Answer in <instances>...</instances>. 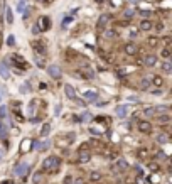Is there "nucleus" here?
Masks as SVG:
<instances>
[{"label":"nucleus","mask_w":172,"mask_h":184,"mask_svg":"<svg viewBox=\"0 0 172 184\" xmlns=\"http://www.w3.org/2000/svg\"><path fill=\"white\" fill-rule=\"evenodd\" d=\"M47 73H49V76H51L52 79H59L61 78V69H59V66H56V64H51L47 68Z\"/></svg>","instance_id":"5"},{"label":"nucleus","mask_w":172,"mask_h":184,"mask_svg":"<svg viewBox=\"0 0 172 184\" xmlns=\"http://www.w3.org/2000/svg\"><path fill=\"white\" fill-rule=\"evenodd\" d=\"M155 29H157V31H162V29H164V26H162L160 22H159V24H155Z\"/></svg>","instance_id":"41"},{"label":"nucleus","mask_w":172,"mask_h":184,"mask_svg":"<svg viewBox=\"0 0 172 184\" xmlns=\"http://www.w3.org/2000/svg\"><path fill=\"white\" fill-rule=\"evenodd\" d=\"M32 46H34V49H39V54H41V56H46V46L41 42V41H37V42H32Z\"/></svg>","instance_id":"17"},{"label":"nucleus","mask_w":172,"mask_h":184,"mask_svg":"<svg viewBox=\"0 0 172 184\" xmlns=\"http://www.w3.org/2000/svg\"><path fill=\"white\" fill-rule=\"evenodd\" d=\"M49 147V142L47 140H41V142H36V149L37 150H46Z\"/></svg>","instance_id":"20"},{"label":"nucleus","mask_w":172,"mask_h":184,"mask_svg":"<svg viewBox=\"0 0 172 184\" xmlns=\"http://www.w3.org/2000/svg\"><path fill=\"white\" fill-rule=\"evenodd\" d=\"M0 103H2V93H0Z\"/></svg>","instance_id":"44"},{"label":"nucleus","mask_w":172,"mask_h":184,"mask_svg":"<svg viewBox=\"0 0 172 184\" xmlns=\"http://www.w3.org/2000/svg\"><path fill=\"white\" fill-rule=\"evenodd\" d=\"M76 74L81 79H85V81H90V79H93L95 78V71L90 68V66H81L78 71H76Z\"/></svg>","instance_id":"2"},{"label":"nucleus","mask_w":172,"mask_h":184,"mask_svg":"<svg viewBox=\"0 0 172 184\" xmlns=\"http://www.w3.org/2000/svg\"><path fill=\"white\" fill-rule=\"evenodd\" d=\"M3 184H12V182H3Z\"/></svg>","instance_id":"45"},{"label":"nucleus","mask_w":172,"mask_h":184,"mask_svg":"<svg viewBox=\"0 0 172 184\" xmlns=\"http://www.w3.org/2000/svg\"><path fill=\"white\" fill-rule=\"evenodd\" d=\"M83 97H85L86 102H96V100H98V93H96L95 90H86L85 93H83Z\"/></svg>","instance_id":"7"},{"label":"nucleus","mask_w":172,"mask_h":184,"mask_svg":"<svg viewBox=\"0 0 172 184\" xmlns=\"http://www.w3.org/2000/svg\"><path fill=\"white\" fill-rule=\"evenodd\" d=\"M160 54H162V57H165V59H169V57H170V49H169V47H164Z\"/></svg>","instance_id":"31"},{"label":"nucleus","mask_w":172,"mask_h":184,"mask_svg":"<svg viewBox=\"0 0 172 184\" xmlns=\"http://www.w3.org/2000/svg\"><path fill=\"white\" fill-rule=\"evenodd\" d=\"M0 76H2L3 79H9L10 78V71H9V68H7L5 61L0 62Z\"/></svg>","instance_id":"11"},{"label":"nucleus","mask_w":172,"mask_h":184,"mask_svg":"<svg viewBox=\"0 0 172 184\" xmlns=\"http://www.w3.org/2000/svg\"><path fill=\"white\" fill-rule=\"evenodd\" d=\"M78 102V105H81V107H85V102H83V100H78V98H74Z\"/></svg>","instance_id":"42"},{"label":"nucleus","mask_w":172,"mask_h":184,"mask_svg":"<svg viewBox=\"0 0 172 184\" xmlns=\"http://www.w3.org/2000/svg\"><path fill=\"white\" fill-rule=\"evenodd\" d=\"M12 61H14L15 66H17V68H20V69H26V68H27V62L22 61L19 56H12Z\"/></svg>","instance_id":"14"},{"label":"nucleus","mask_w":172,"mask_h":184,"mask_svg":"<svg viewBox=\"0 0 172 184\" xmlns=\"http://www.w3.org/2000/svg\"><path fill=\"white\" fill-rule=\"evenodd\" d=\"M135 182H137V184H145L147 181H145V177H144V176H138V177L135 179Z\"/></svg>","instance_id":"34"},{"label":"nucleus","mask_w":172,"mask_h":184,"mask_svg":"<svg viewBox=\"0 0 172 184\" xmlns=\"http://www.w3.org/2000/svg\"><path fill=\"white\" fill-rule=\"evenodd\" d=\"M64 93H66V97H68L69 100H74V98H76V90H74L71 85H68V83L64 85Z\"/></svg>","instance_id":"9"},{"label":"nucleus","mask_w":172,"mask_h":184,"mask_svg":"<svg viewBox=\"0 0 172 184\" xmlns=\"http://www.w3.org/2000/svg\"><path fill=\"white\" fill-rule=\"evenodd\" d=\"M31 144H32V142L29 140V139L24 140V142H22V147H20V149H22V152H27V150H29V145H31Z\"/></svg>","instance_id":"29"},{"label":"nucleus","mask_w":172,"mask_h":184,"mask_svg":"<svg viewBox=\"0 0 172 184\" xmlns=\"http://www.w3.org/2000/svg\"><path fill=\"white\" fill-rule=\"evenodd\" d=\"M115 113L123 118V117H127V113H128V107H127V105H120V107H116Z\"/></svg>","instance_id":"13"},{"label":"nucleus","mask_w":172,"mask_h":184,"mask_svg":"<svg viewBox=\"0 0 172 184\" xmlns=\"http://www.w3.org/2000/svg\"><path fill=\"white\" fill-rule=\"evenodd\" d=\"M155 62H157V56H155V54H147V56L144 57L145 66H155Z\"/></svg>","instance_id":"12"},{"label":"nucleus","mask_w":172,"mask_h":184,"mask_svg":"<svg viewBox=\"0 0 172 184\" xmlns=\"http://www.w3.org/2000/svg\"><path fill=\"white\" fill-rule=\"evenodd\" d=\"M39 22H41V29H39V31H46V29L49 27V19L47 17H41Z\"/></svg>","instance_id":"21"},{"label":"nucleus","mask_w":172,"mask_h":184,"mask_svg":"<svg viewBox=\"0 0 172 184\" xmlns=\"http://www.w3.org/2000/svg\"><path fill=\"white\" fill-rule=\"evenodd\" d=\"M152 27H154V24L150 22L149 19H144V20L140 22V31H150Z\"/></svg>","instance_id":"16"},{"label":"nucleus","mask_w":172,"mask_h":184,"mask_svg":"<svg viewBox=\"0 0 172 184\" xmlns=\"http://www.w3.org/2000/svg\"><path fill=\"white\" fill-rule=\"evenodd\" d=\"M162 83H164V79L160 76H155L154 78V85H157V86H162Z\"/></svg>","instance_id":"32"},{"label":"nucleus","mask_w":172,"mask_h":184,"mask_svg":"<svg viewBox=\"0 0 172 184\" xmlns=\"http://www.w3.org/2000/svg\"><path fill=\"white\" fill-rule=\"evenodd\" d=\"M74 184H86V181L83 177H78V179H74Z\"/></svg>","instance_id":"36"},{"label":"nucleus","mask_w":172,"mask_h":184,"mask_svg":"<svg viewBox=\"0 0 172 184\" xmlns=\"http://www.w3.org/2000/svg\"><path fill=\"white\" fill-rule=\"evenodd\" d=\"M150 85H152V83H150V79H147V78H144L140 81V88H142V90H149Z\"/></svg>","instance_id":"23"},{"label":"nucleus","mask_w":172,"mask_h":184,"mask_svg":"<svg viewBox=\"0 0 172 184\" xmlns=\"http://www.w3.org/2000/svg\"><path fill=\"white\" fill-rule=\"evenodd\" d=\"M59 166H61V159H59V157H56V156L47 157V159H46V161L42 162L44 171H51V172L57 171V169H59Z\"/></svg>","instance_id":"1"},{"label":"nucleus","mask_w":172,"mask_h":184,"mask_svg":"<svg viewBox=\"0 0 172 184\" xmlns=\"http://www.w3.org/2000/svg\"><path fill=\"white\" fill-rule=\"evenodd\" d=\"M88 118H91V115L90 113H83V115H79L78 118H76V122H86Z\"/></svg>","instance_id":"30"},{"label":"nucleus","mask_w":172,"mask_h":184,"mask_svg":"<svg viewBox=\"0 0 172 184\" xmlns=\"http://www.w3.org/2000/svg\"><path fill=\"white\" fill-rule=\"evenodd\" d=\"M49 132H51V123H46L42 127V130H41V135L46 137V135H49Z\"/></svg>","instance_id":"24"},{"label":"nucleus","mask_w":172,"mask_h":184,"mask_svg":"<svg viewBox=\"0 0 172 184\" xmlns=\"http://www.w3.org/2000/svg\"><path fill=\"white\" fill-rule=\"evenodd\" d=\"M149 44H150V46H157V39H155V37H150V39H149Z\"/></svg>","instance_id":"39"},{"label":"nucleus","mask_w":172,"mask_h":184,"mask_svg":"<svg viewBox=\"0 0 172 184\" xmlns=\"http://www.w3.org/2000/svg\"><path fill=\"white\" fill-rule=\"evenodd\" d=\"M34 62L37 64V68H44V66H46L44 56H41V54H37V52H36V56H34Z\"/></svg>","instance_id":"15"},{"label":"nucleus","mask_w":172,"mask_h":184,"mask_svg":"<svg viewBox=\"0 0 172 184\" xmlns=\"http://www.w3.org/2000/svg\"><path fill=\"white\" fill-rule=\"evenodd\" d=\"M155 113H157V108H155V107H150V108H145V110H144L145 117H154Z\"/></svg>","instance_id":"22"},{"label":"nucleus","mask_w":172,"mask_h":184,"mask_svg":"<svg viewBox=\"0 0 172 184\" xmlns=\"http://www.w3.org/2000/svg\"><path fill=\"white\" fill-rule=\"evenodd\" d=\"M91 161V154L90 152H86V150H79L78 152V162L79 164H86V162H90Z\"/></svg>","instance_id":"6"},{"label":"nucleus","mask_w":172,"mask_h":184,"mask_svg":"<svg viewBox=\"0 0 172 184\" xmlns=\"http://www.w3.org/2000/svg\"><path fill=\"white\" fill-rule=\"evenodd\" d=\"M44 2H46V0H44Z\"/></svg>","instance_id":"46"},{"label":"nucleus","mask_w":172,"mask_h":184,"mask_svg":"<svg viewBox=\"0 0 172 184\" xmlns=\"http://www.w3.org/2000/svg\"><path fill=\"white\" fill-rule=\"evenodd\" d=\"M116 36V31H113V29H105V37H115Z\"/></svg>","instance_id":"28"},{"label":"nucleus","mask_w":172,"mask_h":184,"mask_svg":"<svg viewBox=\"0 0 172 184\" xmlns=\"http://www.w3.org/2000/svg\"><path fill=\"white\" fill-rule=\"evenodd\" d=\"M7 44H9V46H14V44H15V37H14V36H9V37H7Z\"/></svg>","instance_id":"33"},{"label":"nucleus","mask_w":172,"mask_h":184,"mask_svg":"<svg viewBox=\"0 0 172 184\" xmlns=\"http://www.w3.org/2000/svg\"><path fill=\"white\" fill-rule=\"evenodd\" d=\"M125 52H127L128 54V56H135V54H137V51H138V47H137V46L135 44H133V42H127V44H125Z\"/></svg>","instance_id":"8"},{"label":"nucleus","mask_w":172,"mask_h":184,"mask_svg":"<svg viewBox=\"0 0 172 184\" xmlns=\"http://www.w3.org/2000/svg\"><path fill=\"white\" fill-rule=\"evenodd\" d=\"M138 156H140V157H145V156H147V150H145V149H138Z\"/></svg>","instance_id":"38"},{"label":"nucleus","mask_w":172,"mask_h":184,"mask_svg":"<svg viewBox=\"0 0 172 184\" xmlns=\"http://www.w3.org/2000/svg\"><path fill=\"white\" fill-rule=\"evenodd\" d=\"M29 171H31V166H29L27 162H20V164L15 166L14 174H17V176H20V177H24V176H27Z\"/></svg>","instance_id":"3"},{"label":"nucleus","mask_w":172,"mask_h":184,"mask_svg":"<svg viewBox=\"0 0 172 184\" xmlns=\"http://www.w3.org/2000/svg\"><path fill=\"white\" fill-rule=\"evenodd\" d=\"M108 20H110V17H108V15H101V17H100V20H98V26H100V27H105Z\"/></svg>","instance_id":"25"},{"label":"nucleus","mask_w":172,"mask_h":184,"mask_svg":"<svg viewBox=\"0 0 172 184\" xmlns=\"http://www.w3.org/2000/svg\"><path fill=\"white\" fill-rule=\"evenodd\" d=\"M162 71H165V73H170V71H172V64H170V61L162 62Z\"/></svg>","instance_id":"26"},{"label":"nucleus","mask_w":172,"mask_h":184,"mask_svg":"<svg viewBox=\"0 0 172 184\" xmlns=\"http://www.w3.org/2000/svg\"><path fill=\"white\" fill-rule=\"evenodd\" d=\"M125 169H128V164H127V161H123V159H118V161L115 162V166H113V171H125Z\"/></svg>","instance_id":"10"},{"label":"nucleus","mask_w":172,"mask_h":184,"mask_svg":"<svg viewBox=\"0 0 172 184\" xmlns=\"http://www.w3.org/2000/svg\"><path fill=\"white\" fill-rule=\"evenodd\" d=\"M2 157H3V150L0 149V159H2Z\"/></svg>","instance_id":"43"},{"label":"nucleus","mask_w":172,"mask_h":184,"mask_svg":"<svg viewBox=\"0 0 172 184\" xmlns=\"http://www.w3.org/2000/svg\"><path fill=\"white\" fill-rule=\"evenodd\" d=\"M137 128L140 133H150L152 132V123L147 122V120H140V122L137 123Z\"/></svg>","instance_id":"4"},{"label":"nucleus","mask_w":172,"mask_h":184,"mask_svg":"<svg viewBox=\"0 0 172 184\" xmlns=\"http://www.w3.org/2000/svg\"><path fill=\"white\" fill-rule=\"evenodd\" d=\"M5 20H7V24L14 22V10H12L10 7H7V9H5Z\"/></svg>","instance_id":"18"},{"label":"nucleus","mask_w":172,"mask_h":184,"mask_svg":"<svg viewBox=\"0 0 172 184\" xmlns=\"http://www.w3.org/2000/svg\"><path fill=\"white\" fill-rule=\"evenodd\" d=\"M157 142H160V144H165V142H167V137H165V135H162V133H160V135L157 137Z\"/></svg>","instance_id":"35"},{"label":"nucleus","mask_w":172,"mask_h":184,"mask_svg":"<svg viewBox=\"0 0 172 184\" xmlns=\"http://www.w3.org/2000/svg\"><path fill=\"white\" fill-rule=\"evenodd\" d=\"M133 14H135L133 10H127V12H125V17H127V19H130V17H133Z\"/></svg>","instance_id":"37"},{"label":"nucleus","mask_w":172,"mask_h":184,"mask_svg":"<svg viewBox=\"0 0 172 184\" xmlns=\"http://www.w3.org/2000/svg\"><path fill=\"white\" fill-rule=\"evenodd\" d=\"M149 167H150V169H152V171H155V169H157V164H155V162H150V164H149Z\"/></svg>","instance_id":"40"},{"label":"nucleus","mask_w":172,"mask_h":184,"mask_svg":"<svg viewBox=\"0 0 172 184\" xmlns=\"http://www.w3.org/2000/svg\"><path fill=\"white\" fill-rule=\"evenodd\" d=\"M90 179H91V181H101V174L96 172V171H95V172H90Z\"/></svg>","instance_id":"27"},{"label":"nucleus","mask_w":172,"mask_h":184,"mask_svg":"<svg viewBox=\"0 0 172 184\" xmlns=\"http://www.w3.org/2000/svg\"><path fill=\"white\" fill-rule=\"evenodd\" d=\"M157 122L160 123V125H167V123L170 122V115H167V113L165 115H159L157 117Z\"/></svg>","instance_id":"19"}]
</instances>
